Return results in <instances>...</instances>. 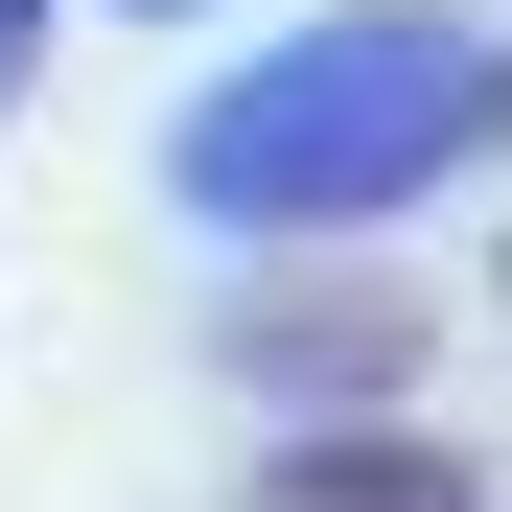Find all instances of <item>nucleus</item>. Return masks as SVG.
Returning a JSON list of instances; mask_svg holds the SVG:
<instances>
[{"mask_svg": "<svg viewBox=\"0 0 512 512\" xmlns=\"http://www.w3.org/2000/svg\"><path fill=\"white\" fill-rule=\"evenodd\" d=\"M233 350H256V373H396V350H419V303H396V280H350V303H256Z\"/></svg>", "mask_w": 512, "mask_h": 512, "instance_id": "3", "label": "nucleus"}, {"mask_svg": "<svg viewBox=\"0 0 512 512\" xmlns=\"http://www.w3.org/2000/svg\"><path fill=\"white\" fill-rule=\"evenodd\" d=\"M233 512H489V466L466 443H280Z\"/></svg>", "mask_w": 512, "mask_h": 512, "instance_id": "2", "label": "nucleus"}, {"mask_svg": "<svg viewBox=\"0 0 512 512\" xmlns=\"http://www.w3.org/2000/svg\"><path fill=\"white\" fill-rule=\"evenodd\" d=\"M489 140H512V47H489Z\"/></svg>", "mask_w": 512, "mask_h": 512, "instance_id": "5", "label": "nucleus"}, {"mask_svg": "<svg viewBox=\"0 0 512 512\" xmlns=\"http://www.w3.org/2000/svg\"><path fill=\"white\" fill-rule=\"evenodd\" d=\"M47 94V0H0V117H24Z\"/></svg>", "mask_w": 512, "mask_h": 512, "instance_id": "4", "label": "nucleus"}, {"mask_svg": "<svg viewBox=\"0 0 512 512\" xmlns=\"http://www.w3.org/2000/svg\"><path fill=\"white\" fill-rule=\"evenodd\" d=\"M466 140H489V47L443 0H350V24L256 47L233 94L163 117V210H210V233H373V210L443 187Z\"/></svg>", "mask_w": 512, "mask_h": 512, "instance_id": "1", "label": "nucleus"}, {"mask_svg": "<svg viewBox=\"0 0 512 512\" xmlns=\"http://www.w3.org/2000/svg\"><path fill=\"white\" fill-rule=\"evenodd\" d=\"M117 24H187V0H117Z\"/></svg>", "mask_w": 512, "mask_h": 512, "instance_id": "6", "label": "nucleus"}]
</instances>
